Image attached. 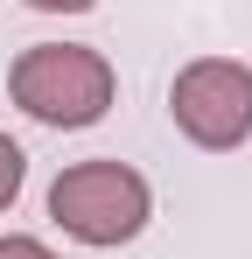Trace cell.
<instances>
[{"mask_svg": "<svg viewBox=\"0 0 252 259\" xmlns=\"http://www.w3.org/2000/svg\"><path fill=\"white\" fill-rule=\"evenodd\" d=\"M14 105L42 126H91L112 105V63L77 42H42L14 63Z\"/></svg>", "mask_w": 252, "mask_h": 259, "instance_id": "obj_1", "label": "cell"}, {"mask_svg": "<svg viewBox=\"0 0 252 259\" xmlns=\"http://www.w3.org/2000/svg\"><path fill=\"white\" fill-rule=\"evenodd\" d=\"M49 217L84 245H126L147 224V182L119 161H77V168L56 175Z\"/></svg>", "mask_w": 252, "mask_h": 259, "instance_id": "obj_2", "label": "cell"}, {"mask_svg": "<svg viewBox=\"0 0 252 259\" xmlns=\"http://www.w3.org/2000/svg\"><path fill=\"white\" fill-rule=\"evenodd\" d=\"M168 112L196 147H238L252 133V70L224 63V56H203V63H189L175 77Z\"/></svg>", "mask_w": 252, "mask_h": 259, "instance_id": "obj_3", "label": "cell"}, {"mask_svg": "<svg viewBox=\"0 0 252 259\" xmlns=\"http://www.w3.org/2000/svg\"><path fill=\"white\" fill-rule=\"evenodd\" d=\"M14 189H21V147H14V140L0 133V210L14 203Z\"/></svg>", "mask_w": 252, "mask_h": 259, "instance_id": "obj_4", "label": "cell"}, {"mask_svg": "<svg viewBox=\"0 0 252 259\" xmlns=\"http://www.w3.org/2000/svg\"><path fill=\"white\" fill-rule=\"evenodd\" d=\"M0 259H56V252L35 245V238H0Z\"/></svg>", "mask_w": 252, "mask_h": 259, "instance_id": "obj_5", "label": "cell"}, {"mask_svg": "<svg viewBox=\"0 0 252 259\" xmlns=\"http://www.w3.org/2000/svg\"><path fill=\"white\" fill-rule=\"evenodd\" d=\"M28 7H42V14H84L91 0H28Z\"/></svg>", "mask_w": 252, "mask_h": 259, "instance_id": "obj_6", "label": "cell"}]
</instances>
